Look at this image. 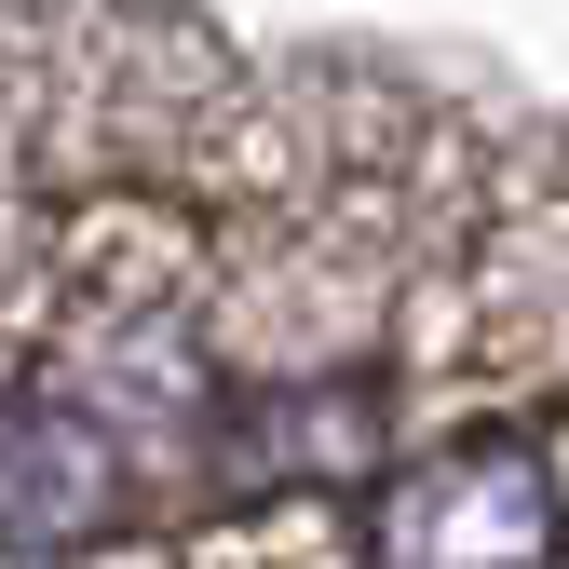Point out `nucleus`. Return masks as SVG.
<instances>
[{
    "label": "nucleus",
    "mask_w": 569,
    "mask_h": 569,
    "mask_svg": "<svg viewBox=\"0 0 569 569\" xmlns=\"http://www.w3.org/2000/svg\"><path fill=\"white\" fill-rule=\"evenodd\" d=\"M556 475L529 435H461L435 461H407L367 516L380 569H556Z\"/></svg>",
    "instance_id": "f257e3e1"
},
{
    "label": "nucleus",
    "mask_w": 569,
    "mask_h": 569,
    "mask_svg": "<svg viewBox=\"0 0 569 569\" xmlns=\"http://www.w3.org/2000/svg\"><path fill=\"white\" fill-rule=\"evenodd\" d=\"M14 516H28L41 556H54L68 529L109 516V435H82L54 393H28V435H14Z\"/></svg>",
    "instance_id": "f03ea898"
}]
</instances>
